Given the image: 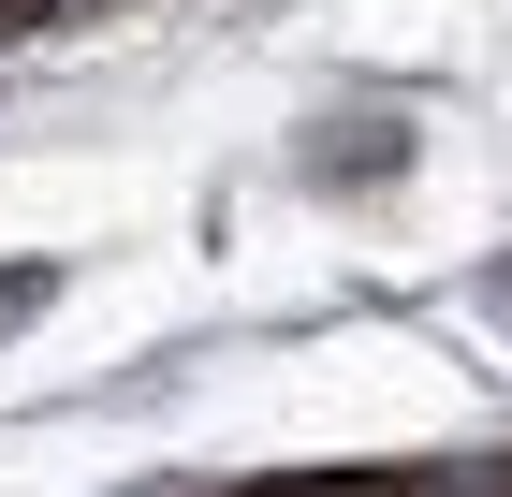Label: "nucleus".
<instances>
[{
    "instance_id": "f257e3e1",
    "label": "nucleus",
    "mask_w": 512,
    "mask_h": 497,
    "mask_svg": "<svg viewBox=\"0 0 512 497\" xmlns=\"http://www.w3.org/2000/svg\"><path fill=\"white\" fill-rule=\"evenodd\" d=\"M293 176H308V191H381V176H410V117H381V103L322 117L308 147H293Z\"/></svg>"
},
{
    "instance_id": "f03ea898",
    "label": "nucleus",
    "mask_w": 512,
    "mask_h": 497,
    "mask_svg": "<svg viewBox=\"0 0 512 497\" xmlns=\"http://www.w3.org/2000/svg\"><path fill=\"white\" fill-rule=\"evenodd\" d=\"M44 293H59V264H0V337H15V322H44Z\"/></svg>"
},
{
    "instance_id": "7ed1b4c3",
    "label": "nucleus",
    "mask_w": 512,
    "mask_h": 497,
    "mask_svg": "<svg viewBox=\"0 0 512 497\" xmlns=\"http://www.w3.org/2000/svg\"><path fill=\"white\" fill-rule=\"evenodd\" d=\"M264 497H395V483H264Z\"/></svg>"
}]
</instances>
